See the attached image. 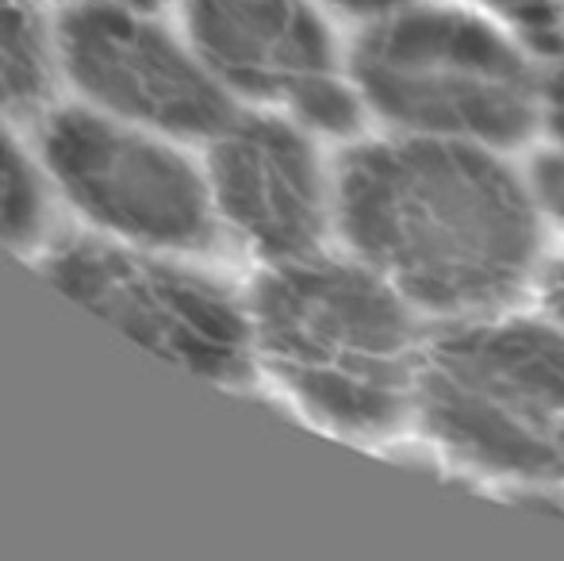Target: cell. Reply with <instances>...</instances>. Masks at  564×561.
<instances>
[{
	"label": "cell",
	"mask_w": 564,
	"mask_h": 561,
	"mask_svg": "<svg viewBox=\"0 0 564 561\" xmlns=\"http://www.w3.org/2000/svg\"><path fill=\"white\" fill-rule=\"evenodd\" d=\"M484 142L384 131L335 165V231L423 320L503 312L542 278L527 170Z\"/></svg>",
	"instance_id": "6da1fadb"
},
{
	"label": "cell",
	"mask_w": 564,
	"mask_h": 561,
	"mask_svg": "<svg viewBox=\"0 0 564 561\" xmlns=\"http://www.w3.org/2000/svg\"><path fill=\"white\" fill-rule=\"evenodd\" d=\"M250 315L258 362L312 420L349 439L415 420L423 315L361 258L319 250L269 266Z\"/></svg>",
	"instance_id": "7a4b0ae2"
},
{
	"label": "cell",
	"mask_w": 564,
	"mask_h": 561,
	"mask_svg": "<svg viewBox=\"0 0 564 561\" xmlns=\"http://www.w3.org/2000/svg\"><path fill=\"white\" fill-rule=\"evenodd\" d=\"M415 423L476 477L564 488V327L511 308L434 323Z\"/></svg>",
	"instance_id": "3957f363"
},
{
	"label": "cell",
	"mask_w": 564,
	"mask_h": 561,
	"mask_svg": "<svg viewBox=\"0 0 564 561\" xmlns=\"http://www.w3.org/2000/svg\"><path fill=\"white\" fill-rule=\"evenodd\" d=\"M346 69L388 131L514 150L545 116L530 46L480 8L419 0L365 23Z\"/></svg>",
	"instance_id": "277c9868"
},
{
	"label": "cell",
	"mask_w": 564,
	"mask_h": 561,
	"mask_svg": "<svg viewBox=\"0 0 564 561\" xmlns=\"http://www.w3.org/2000/svg\"><path fill=\"white\" fill-rule=\"evenodd\" d=\"M46 278L142 346L208 381H246L258 362L250 304L185 266L112 242L69 239L51 255Z\"/></svg>",
	"instance_id": "5b68a950"
},
{
	"label": "cell",
	"mask_w": 564,
	"mask_h": 561,
	"mask_svg": "<svg viewBox=\"0 0 564 561\" xmlns=\"http://www.w3.org/2000/svg\"><path fill=\"white\" fill-rule=\"evenodd\" d=\"M43 158L66 201L105 231L158 250L216 242L212 181L170 142L89 108H62L43 128Z\"/></svg>",
	"instance_id": "8992f818"
},
{
	"label": "cell",
	"mask_w": 564,
	"mask_h": 561,
	"mask_svg": "<svg viewBox=\"0 0 564 561\" xmlns=\"http://www.w3.org/2000/svg\"><path fill=\"white\" fill-rule=\"evenodd\" d=\"M58 62L108 116L165 136L216 139L235 120L230 93L196 46L119 0H85L62 15Z\"/></svg>",
	"instance_id": "52a82bcc"
},
{
	"label": "cell",
	"mask_w": 564,
	"mask_h": 561,
	"mask_svg": "<svg viewBox=\"0 0 564 561\" xmlns=\"http://www.w3.org/2000/svg\"><path fill=\"white\" fill-rule=\"evenodd\" d=\"M219 219L269 266L319 255L335 227V173L292 116H235L212 139Z\"/></svg>",
	"instance_id": "ba28073f"
},
{
	"label": "cell",
	"mask_w": 564,
	"mask_h": 561,
	"mask_svg": "<svg viewBox=\"0 0 564 561\" xmlns=\"http://www.w3.org/2000/svg\"><path fill=\"white\" fill-rule=\"evenodd\" d=\"M185 28L230 97L292 112L341 74L335 35L307 0H185Z\"/></svg>",
	"instance_id": "9c48e42d"
},
{
	"label": "cell",
	"mask_w": 564,
	"mask_h": 561,
	"mask_svg": "<svg viewBox=\"0 0 564 561\" xmlns=\"http://www.w3.org/2000/svg\"><path fill=\"white\" fill-rule=\"evenodd\" d=\"M54 82V43L31 0H0V112H31Z\"/></svg>",
	"instance_id": "30bf717a"
},
{
	"label": "cell",
	"mask_w": 564,
	"mask_h": 561,
	"mask_svg": "<svg viewBox=\"0 0 564 561\" xmlns=\"http://www.w3.org/2000/svg\"><path fill=\"white\" fill-rule=\"evenodd\" d=\"M43 227V185L15 139L0 128V242L28 247Z\"/></svg>",
	"instance_id": "8fae6325"
},
{
	"label": "cell",
	"mask_w": 564,
	"mask_h": 561,
	"mask_svg": "<svg viewBox=\"0 0 564 561\" xmlns=\"http://www.w3.org/2000/svg\"><path fill=\"white\" fill-rule=\"evenodd\" d=\"M527 181H530V193H534V204H538V212H542V219L564 231V142H553V147L538 150L527 170Z\"/></svg>",
	"instance_id": "7c38bea8"
},
{
	"label": "cell",
	"mask_w": 564,
	"mask_h": 561,
	"mask_svg": "<svg viewBox=\"0 0 564 561\" xmlns=\"http://www.w3.org/2000/svg\"><path fill=\"white\" fill-rule=\"evenodd\" d=\"M538 296H542V312L564 327V258L542 266V278H538Z\"/></svg>",
	"instance_id": "4fadbf2b"
},
{
	"label": "cell",
	"mask_w": 564,
	"mask_h": 561,
	"mask_svg": "<svg viewBox=\"0 0 564 561\" xmlns=\"http://www.w3.org/2000/svg\"><path fill=\"white\" fill-rule=\"evenodd\" d=\"M323 4H330L341 15H354V20H361V23H372V20H384V15L400 12V8L419 4V0H323Z\"/></svg>",
	"instance_id": "5bb4252c"
},
{
	"label": "cell",
	"mask_w": 564,
	"mask_h": 561,
	"mask_svg": "<svg viewBox=\"0 0 564 561\" xmlns=\"http://www.w3.org/2000/svg\"><path fill=\"white\" fill-rule=\"evenodd\" d=\"M119 4H127V8H139V12H158V8H162L165 0H119Z\"/></svg>",
	"instance_id": "9a60e30c"
},
{
	"label": "cell",
	"mask_w": 564,
	"mask_h": 561,
	"mask_svg": "<svg viewBox=\"0 0 564 561\" xmlns=\"http://www.w3.org/2000/svg\"><path fill=\"white\" fill-rule=\"evenodd\" d=\"M545 120L553 123V136H557V142H564V112H550Z\"/></svg>",
	"instance_id": "2e32d148"
}]
</instances>
